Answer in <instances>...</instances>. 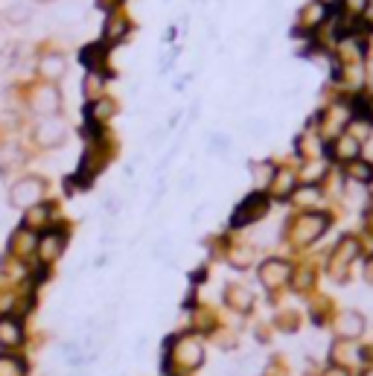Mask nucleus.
Listing matches in <instances>:
<instances>
[{"instance_id":"obj_1","label":"nucleus","mask_w":373,"mask_h":376,"mask_svg":"<svg viewBox=\"0 0 373 376\" xmlns=\"http://www.w3.org/2000/svg\"><path fill=\"white\" fill-rule=\"evenodd\" d=\"M47 196V181L38 178V175H23L21 181L12 184V190H9V204L12 207H36L41 204Z\"/></svg>"},{"instance_id":"obj_2","label":"nucleus","mask_w":373,"mask_h":376,"mask_svg":"<svg viewBox=\"0 0 373 376\" xmlns=\"http://www.w3.org/2000/svg\"><path fill=\"white\" fill-rule=\"evenodd\" d=\"M169 362L178 365L181 370H196L204 362V348L193 335H181L169 341Z\"/></svg>"},{"instance_id":"obj_3","label":"nucleus","mask_w":373,"mask_h":376,"mask_svg":"<svg viewBox=\"0 0 373 376\" xmlns=\"http://www.w3.org/2000/svg\"><path fill=\"white\" fill-rule=\"evenodd\" d=\"M33 140H36L41 149H58L61 143L68 140V122L58 120V117H44V120L36 125Z\"/></svg>"},{"instance_id":"obj_4","label":"nucleus","mask_w":373,"mask_h":376,"mask_svg":"<svg viewBox=\"0 0 373 376\" xmlns=\"http://www.w3.org/2000/svg\"><path fill=\"white\" fill-rule=\"evenodd\" d=\"M327 225H330L327 216H321V213H306V216H300L298 222L292 225V236H295L298 245H309V242H315L327 231Z\"/></svg>"},{"instance_id":"obj_5","label":"nucleus","mask_w":373,"mask_h":376,"mask_svg":"<svg viewBox=\"0 0 373 376\" xmlns=\"http://www.w3.org/2000/svg\"><path fill=\"white\" fill-rule=\"evenodd\" d=\"M29 108H33L36 114L41 117H56V111L61 108V97L56 85H41L33 90V97H29Z\"/></svg>"},{"instance_id":"obj_6","label":"nucleus","mask_w":373,"mask_h":376,"mask_svg":"<svg viewBox=\"0 0 373 376\" xmlns=\"http://www.w3.org/2000/svg\"><path fill=\"white\" fill-rule=\"evenodd\" d=\"M266 210H268V202H266V196H248L239 207H236V213H233V219H231V225L233 228H242V225H248V222H257V219H263L266 216Z\"/></svg>"},{"instance_id":"obj_7","label":"nucleus","mask_w":373,"mask_h":376,"mask_svg":"<svg viewBox=\"0 0 373 376\" xmlns=\"http://www.w3.org/2000/svg\"><path fill=\"white\" fill-rule=\"evenodd\" d=\"M289 277H292V266L283 260H266L260 266V283L266 289H280L283 283H289Z\"/></svg>"},{"instance_id":"obj_8","label":"nucleus","mask_w":373,"mask_h":376,"mask_svg":"<svg viewBox=\"0 0 373 376\" xmlns=\"http://www.w3.org/2000/svg\"><path fill=\"white\" fill-rule=\"evenodd\" d=\"M65 245H68V236L65 231H47L41 239H38V257L41 263H56L61 254H65Z\"/></svg>"},{"instance_id":"obj_9","label":"nucleus","mask_w":373,"mask_h":376,"mask_svg":"<svg viewBox=\"0 0 373 376\" xmlns=\"http://www.w3.org/2000/svg\"><path fill=\"white\" fill-rule=\"evenodd\" d=\"M335 333L345 338V341H356L364 333V318L359 315V312H353V309L341 312V315L335 318Z\"/></svg>"},{"instance_id":"obj_10","label":"nucleus","mask_w":373,"mask_h":376,"mask_svg":"<svg viewBox=\"0 0 373 376\" xmlns=\"http://www.w3.org/2000/svg\"><path fill=\"white\" fill-rule=\"evenodd\" d=\"M38 73H41L50 85L58 82V79H65V73H68V58L61 56V53H44L41 61H38Z\"/></svg>"},{"instance_id":"obj_11","label":"nucleus","mask_w":373,"mask_h":376,"mask_svg":"<svg viewBox=\"0 0 373 376\" xmlns=\"http://www.w3.org/2000/svg\"><path fill=\"white\" fill-rule=\"evenodd\" d=\"M225 303H228L233 312H239V315H248V312H251V306H254V292L248 289V286L233 283V286H228V292H225Z\"/></svg>"},{"instance_id":"obj_12","label":"nucleus","mask_w":373,"mask_h":376,"mask_svg":"<svg viewBox=\"0 0 373 376\" xmlns=\"http://www.w3.org/2000/svg\"><path fill=\"white\" fill-rule=\"evenodd\" d=\"M356 254H359V242L356 239H341L338 242V248H335V254H332V274H345V268L356 260Z\"/></svg>"},{"instance_id":"obj_13","label":"nucleus","mask_w":373,"mask_h":376,"mask_svg":"<svg viewBox=\"0 0 373 376\" xmlns=\"http://www.w3.org/2000/svg\"><path fill=\"white\" fill-rule=\"evenodd\" d=\"M9 251L15 257H29L33 251H38V239H36V234L29 231V228H21V231H15L12 234V239H9Z\"/></svg>"},{"instance_id":"obj_14","label":"nucleus","mask_w":373,"mask_h":376,"mask_svg":"<svg viewBox=\"0 0 373 376\" xmlns=\"http://www.w3.org/2000/svg\"><path fill=\"white\" fill-rule=\"evenodd\" d=\"M23 341V327L18 318L12 315H4L0 318V348H18Z\"/></svg>"},{"instance_id":"obj_15","label":"nucleus","mask_w":373,"mask_h":376,"mask_svg":"<svg viewBox=\"0 0 373 376\" xmlns=\"http://www.w3.org/2000/svg\"><path fill=\"white\" fill-rule=\"evenodd\" d=\"M114 111H117V103H114V100H108V97H100V100H93V103H90L88 117L100 125V122L111 120V117H114Z\"/></svg>"},{"instance_id":"obj_16","label":"nucleus","mask_w":373,"mask_h":376,"mask_svg":"<svg viewBox=\"0 0 373 376\" xmlns=\"http://www.w3.org/2000/svg\"><path fill=\"white\" fill-rule=\"evenodd\" d=\"M271 190H274L277 199H289L292 190H295V175H292L289 169L274 172V178H271Z\"/></svg>"},{"instance_id":"obj_17","label":"nucleus","mask_w":373,"mask_h":376,"mask_svg":"<svg viewBox=\"0 0 373 376\" xmlns=\"http://www.w3.org/2000/svg\"><path fill=\"white\" fill-rule=\"evenodd\" d=\"M126 36H129V21L120 15H111L105 21V41H122Z\"/></svg>"},{"instance_id":"obj_18","label":"nucleus","mask_w":373,"mask_h":376,"mask_svg":"<svg viewBox=\"0 0 373 376\" xmlns=\"http://www.w3.org/2000/svg\"><path fill=\"white\" fill-rule=\"evenodd\" d=\"M332 356L335 359L345 356V359H341V365H356V362H362V350L356 348L353 341H345V338H341V344H335V348H332Z\"/></svg>"},{"instance_id":"obj_19","label":"nucleus","mask_w":373,"mask_h":376,"mask_svg":"<svg viewBox=\"0 0 373 376\" xmlns=\"http://www.w3.org/2000/svg\"><path fill=\"white\" fill-rule=\"evenodd\" d=\"M103 85H105V79H103V73H97V70H90L88 76H85V85H82V90H85V97L93 103V100H100V93H103Z\"/></svg>"},{"instance_id":"obj_20","label":"nucleus","mask_w":373,"mask_h":376,"mask_svg":"<svg viewBox=\"0 0 373 376\" xmlns=\"http://www.w3.org/2000/svg\"><path fill=\"white\" fill-rule=\"evenodd\" d=\"M356 155H359V140H356V137H338V140H335V158L353 161Z\"/></svg>"},{"instance_id":"obj_21","label":"nucleus","mask_w":373,"mask_h":376,"mask_svg":"<svg viewBox=\"0 0 373 376\" xmlns=\"http://www.w3.org/2000/svg\"><path fill=\"white\" fill-rule=\"evenodd\" d=\"M0 376H26V362L18 356H0Z\"/></svg>"},{"instance_id":"obj_22","label":"nucleus","mask_w":373,"mask_h":376,"mask_svg":"<svg viewBox=\"0 0 373 376\" xmlns=\"http://www.w3.org/2000/svg\"><path fill=\"white\" fill-rule=\"evenodd\" d=\"M4 18H6L9 24H23V21L33 18V6H29V4H12V6L4 12Z\"/></svg>"},{"instance_id":"obj_23","label":"nucleus","mask_w":373,"mask_h":376,"mask_svg":"<svg viewBox=\"0 0 373 376\" xmlns=\"http://www.w3.org/2000/svg\"><path fill=\"white\" fill-rule=\"evenodd\" d=\"M347 175H350L353 181L367 184V181H373V164H367V161H353V164L347 167Z\"/></svg>"},{"instance_id":"obj_24","label":"nucleus","mask_w":373,"mask_h":376,"mask_svg":"<svg viewBox=\"0 0 373 376\" xmlns=\"http://www.w3.org/2000/svg\"><path fill=\"white\" fill-rule=\"evenodd\" d=\"M82 58H85V65H88V68H93V70L100 73V65L105 61V47H103V44H97V47L90 44V47H85Z\"/></svg>"},{"instance_id":"obj_25","label":"nucleus","mask_w":373,"mask_h":376,"mask_svg":"<svg viewBox=\"0 0 373 376\" xmlns=\"http://www.w3.org/2000/svg\"><path fill=\"white\" fill-rule=\"evenodd\" d=\"M298 146H300V155H306V158H315V155L321 152V140H318L312 132H306V135L298 140Z\"/></svg>"},{"instance_id":"obj_26","label":"nucleus","mask_w":373,"mask_h":376,"mask_svg":"<svg viewBox=\"0 0 373 376\" xmlns=\"http://www.w3.org/2000/svg\"><path fill=\"white\" fill-rule=\"evenodd\" d=\"M47 216H50V210H47L44 204L29 207V216H26V228L33 231V228H38V225H47Z\"/></svg>"},{"instance_id":"obj_27","label":"nucleus","mask_w":373,"mask_h":376,"mask_svg":"<svg viewBox=\"0 0 373 376\" xmlns=\"http://www.w3.org/2000/svg\"><path fill=\"white\" fill-rule=\"evenodd\" d=\"M271 178H274V167H271L268 161L254 164V181H257V187H268V184H271Z\"/></svg>"},{"instance_id":"obj_28","label":"nucleus","mask_w":373,"mask_h":376,"mask_svg":"<svg viewBox=\"0 0 373 376\" xmlns=\"http://www.w3.org/2000/svg\"><path fill=\"white\" fill-rule=\"evenodd\" d=\"M251 254H254L251 248H236L233 254H231V263H233L236 268H248V266H251Z\"/></svg>"},{"instance_id":"obj_29","label":"nucleus","mask_w":373,"mask_h":376,"mask_svg":"<svg viewBox=\"0 0 373 376\" xmlns=\"http://www.w3.org/2000/svg\"><path fill=\"white\" fill-rule=\"evenodd\" d=\"M18 161H21V152H15L12 146H9L6 152H0V169H4V172H6V169H12Z\"/></svg>"},{"instance_id":"obj_30","label":"nucleus","mask_w":373,"mask_h":376,"mask_svg":"<svg viewBox=\"0 0 373 376\" xmlns=\"http://www.w3.org/2000/svg\"><path fill=\"white\" fill-rule=\"evenodd\" d=\"M318 196H321L318 187H303L295 199H298V204H312V202H318Z\"/></svg>"},{"instance_id":"obj_31","label":"nucleus","mask_w":373,"mask_h":376,"mask_svg":"<svg viewBox=\"0 0 373 376\" xmlns=\"http://www.w3.org/2000/svg\"><path fill=\"white\" fill-rule=\"evenodd\" d=\"M321 18H324V6H321V4H312V6L306 9V15H303L306 24H318Z\"/></svg>"},{"instance_id":"obj_32","label":"nucleus","mask_w":373,"mask_h":376,"mask_svg":"<svg viewBox=\"0 0 373 376\" xmlns=\"http://www.w3.org/2000/svg\"><path fill=\"white\" fill-rule=\"evenodd\" d=\"M210 146H213V152L225 155L228 152V137L225 135H210Z\"/></svg>"},{"instance_id":"obj_33","label":"nucleus","mask_w":373,"mask_h":376,"mask_svg":"<svg viewBox=\"0 0 373 376\" xmlns=\"http://www.w3.org/2000/svg\"><path fill=\"white\" fill-rule=\"evenodd\" d=\"M345 9L353 12V15H362L367 9V0H345Z\"/></svg>"},{"instance_id":"obj_34","label":"nucleus","mask_w":373,"mask_h":376,"mask_svg":"<svg viewBox=\"0 0 373 376\" xmlns=\"http://www.w3.org/2000/svg\"><path fill=\"white\" fill-rule=\"evenodd\" d=\"M321 376H350V373H347L345 367H338V365H335V367H327Z\"/></svg>"},{"instance_id":"obj_35","label":"nucleus","mask_w":373,"mask_h":376,"mask_svg":"<svg viewBox=\"0 0 373 376\" xmlns=\"http://www.w3.org/2000/svg\"><path fill=\"white\" fill-rule=\"evenodd\" d=\"M364 280H367V283H373V257H370L367 266H364Z\"/></svg>"},{"instance_id":"obj_36","label":"nucleus","mask_w":373,"mask_h":376,"mask_svg":"<svg viewBox=\"0 0 373 376\" xmlns=\"http://www.w3.org/2000/svg\"><path fill=\"white\" fill-rule=\"evenodd\" d=\"M38 4H56V0H38Z\"/></svg>"},{"instance_id":"obj_37","label":"nucleus","mask_w":373,"mask_h":376,"mask_svg":"<svg viewBox=\"0 0 373 376\" xmlns=\"http://www.w3.org/2000/svg\"><path fill=\"white\" fill-rule=\"evenodd\" d=\"M364 376H373V370H367V373H364Z\"/></svg>"}]
</instances>
